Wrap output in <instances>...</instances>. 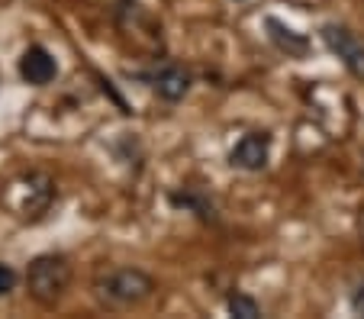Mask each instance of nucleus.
Wrapping results in <instances>:
<instances>
[{
	"label": "nucleus",
	"mask_w": 364,
	"mask_h": 319,
	"mask_svg": "<svg viewBox=\"0 0 364 319\" xmlns=\"http://www.w3.org/2000/svg\"><path fill=\"white\" fill-rule=\"evenodd\" d=\"M155 293V278L145 274L142 268H110L97 274L94 281V297L100 300L107 310H132L151 300Z\"/></svg>",
	"instance_id": "obj_1"
},
{
	"label": "nucleus",
	"mask_w": 364,
	"mask_h": 319,
	"mask_svg": "<svg viewBox=\"0 0 364 319\" xmlns=\"http://www.w3.org/2000/svg\"><path fill=\"white\" fill-rule=\"evenodd\" d=\"M71 261L65 255H55V252H46V255H36L26 268V291L29 297L39 306H55L62 303V297L71 287Z\"/></svg>",
	"instance_id": "obj_2"
},
{
	"label": "nucleus",
	"mask_w": 364,
	"mask_h": 319,
	"mask_svg": "<svg viewBox=\"0 0 364 319\" xmlns=\"http://www.w3.org/2000/svg\"><path fill=\"white\" fill-rule=\"evenodd\" d=\"M4 197H7L14 216L36 222V220H42V216L52 210V203H55V197H58V188H55V180L48 178V174L29 171V174H23L20 180H14Z\"/></svg>",
	"instance_id": "obj_3"
},
{
	"label": "nucleus",
	"mask_w": 364,
	"mask_h": 319,
	"mask_svg": "<svg viewBox=\"0 0 364 319\" xmlns=\"http://www.w3.org/2000/svg\"><path fill=\"white\" fill-rule=\"evenodd\" d=\"M319 39H323L326 49L348 68L351 77L364 81V42L358 39L348 26H342V23H326V26L319 29Z\"/></svg>",
	"instance_id": "obj_4"
},
{
	"label": "nucleus",
	"mask_w": 364,
	"mask_h": 319,
	"mask_svg": "<svg viewBox=\"0 0 364 319\" xmlns=\"http://www.w3.org/2000/svg\"><path fill=\"white\" fill-rule=\"evenodd\" d=\"M268 158H271V136L268 132H248V136H242V139L232 146V152H229V165L239 168V171H248V174L264 171V168H268Z\"/></svg>",
	"instance_id": "obj_5"
},
{
	"label": "nucleus",
	"mask_w": 364,
	"mask_h": 319,
	"mask_svg": "<svg viewBox=\"0 0 364 319\" xmlns=\"http://www.w3.org/2000/svg\"><path fill=\"white\" fill-rule=\"evenodd\" d=\"M145 81L151 84V90H155L165 104H178V100H184L187 94H191L193 77H191V71H187L184 65L168 62V65H161V68L151 71Z\"/></svg>",
	"instance_id": "obj_6"
},
{
	"label": "nucleus",
	"mask_w": 364,
	"mask_h": 319,
	"mask_svg": "<svg viewBox=\"0 0 364 319\" xmlns=\"http://www.w3.org/2000/svg\"><path fill=\"white\" fill-rule=\"evenodd\" d=\"M16 68H20L23 81L33 84V87H46V84H52L58 75V62L46 45H29V49L20 55V65H16Z\"/></svg>",
	"instance_id": "obj_7"
},
{
	"label": "nucleus",
	"mask_w": 364,
	"mask_h": 319,
	"mask_svg": "<svg viewBox=\"0 0 364 319\" xmlns=\"http://www.w3.org/2000/svg\"><path fill=\"white\" fill-rule=\"evenodd\" d=\"M264 29H268V39L277 52H284L287 58H306L309 55V39L296 29H290L284 20L277 16H264Z\"/></svg>",
	"instance_id": "obj_8"
},
{
	"label": "nucleus",
	"mask_w": 364,
	"mask_h": 319,
	"mask_svg": "<svg viewBox=\"0 0 364 319\" xmlns=\"http://www.w3.org/2000/svg\"><path fill=\"white\" fill-rule=\"evenodd\" d=\"M171 207L178 210H187V213H193L200 222H216L220 216H216V203L210 200V194L200 188H184V190H174L171 197Z\"/></svg>",
	"instance_id": "obj_9"
},
{
	"label": "nucleus",
	"mask_w": 364,
	"mask_h": 319,
	"mask_svg": "<svg viewBox=\"0 0 364 319\" xmlns=\"http://www.w3.org/2000/svg\"><path fill=\"white\" fill-rule=\"evenodd\" d=\"M226 310H229V316H235V319H258L262 316V303H258L252 293H242V291L229 293Z\"/></svg>",
	"instance_id": "obj_10"
},
{
	"label": "nucleus",
	"mask_w": 364,
	"mask_h": 319,
	"mask_svg": "<svg viewBox=\"0 0 364 319\" xmlns=\"http://www.w3.org/2000/svg\"><path fill=\"white\" fill-rule=\"evenodd\" d=\"M16 284H20V274H16L10 264L0 261V297H7V293L16 291Z\"/></svg>",
	"instance_id": "obj_11"
},
{
	"label": "nucleus",
	"mask_w": 364,
	"mask_h": 319,
	"mask_svg": "<svg viewBox=\"0 0 364 319\" xmlns=\"http://www.w3.org/2000/svg\"><path fill=\"white\" fill-rule=\"evenodd\" d=\"M348 306H351V313H355V316H364V278H358L355 287H351Z\"/></svg>",
	"instance_id": "obj_12"
}]
</instances>
